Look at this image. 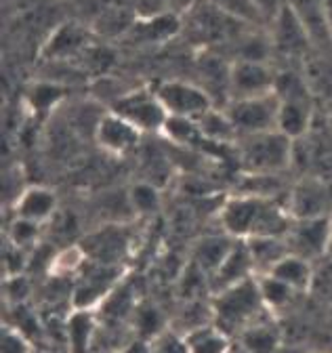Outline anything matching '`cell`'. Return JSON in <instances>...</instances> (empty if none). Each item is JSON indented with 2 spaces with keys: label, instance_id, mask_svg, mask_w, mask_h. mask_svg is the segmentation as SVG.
I'll return each mask as SVG.
<instances>
[{
  "label": "cell",
  "instance_id": "11",
  "mask_svg": "<svg viewBox=\"0 0 332 353\" xmlns=\"http://www.w3.org/2000/svg\"><path fill=\"white\" fill-rule=\"evenodd\" d=\"M95 143L110 156H124L141 145L143 132L127 118L107 110L95 124Z\"/></svg>",
  "mask_w": 332,
  "mask_h": 353
},
{
  "label": "cell",
  "instance_id": "6",
  "mask_svg": "<svg viewBox=\"0 0 332 353\" xmlns=\"http://www.w3.org/2000/svg\"><path fill=\"white\" fill-rule=\"evenodd\" d=\"M156 93L169 116L177 118L200 120L206 112L215 108L213 97L200 84L187 80H164L156 86Z\"/></svg>",
  "mask_w": 332,
  "mask_h": 353
},
{
  "label": "cell",
  "instance_id": "35",
  "mask_svg": "<svg viewBox=\"0 0 332 353\" xmlns=\"http://www.w3.org/2000/svg\"><path fill=\"white\" fill-rule=\"evenodd\" d=\"M3 353H32V343L28 334H23L15 326L3 328Z\"/></svg>",
  "mask_w": 332,
  "mask_h": 353
},
{
  "label": "cell",
  "instance_id": "21",
  "mask_svg": "<svg viewBox=\"0 0 332 353\" xmlns=\"http://www.w3.org/2000/svg\"><path fill=\"white\" fill-rule=\"evenodd\" d=\"M238 238L229 236L227 232L221 234H211V236H204L196 246H194V256L191 263H196L198 268L209 274V278L219 270V265L225 261V256L229 254L231 246L236 244Z\"/></svg>",
  "mask_w": 332,
  "mask_h": 353
},
{
  "label": "cell",
  "instance_id": "17",
  "mask_svg": "<svg viewBox=\"0 0 332 353\" xmlns=\"http://www.w3.org/2000/svg\"><path fill=\"white\" fill-rule=\"evenodd\" d=\"M183 30L181 15L175 13H160L154 17H137L133 28L127 32L129 42L133 44H162L171 40Z\"/></svg>",
  "mask_w": 332,
  "mask_h": 353
},
{
  "label": "cell",
  "instance_id": "30",
  "mask_svg": "<svg viewBox=\"0 0 332 353\" xmlns=\"http://www.w3.org/2000/svg\"><path fill=\"white\" fill-rule=\"evenodd\" d=\"M133 328L137 339L143 341H152L156 334H160L164 328H169L160 314V309L152 303H141L135 307V314H133Z\"/></svg>",
  "mask_w": 332,
  "mask_h": 353
},
{
  "label": "cell",
  "instance_id": "2",
  "mask_svg": "<svg viewBox=\"0 0 332 353\" xmlns=\"http://www.w3.org/2000/svg\"><path fill=\"white\" fill-rule=\"evenodd\" d=\"M295 143L278 128L246 135L240 143V166L244 172L280 174L295 160Z\"/></svg>",
  "mask_w": 332,
  "mask_h": 353
},
{
  "label": "cell",
  "instance_id": "32",
  "mask_svg": "<svg viewBox=\"0 0 332 353\" xmlns=\"http://www.w3.org/2000/svg\"><path fill=\"white\" fill-rule=\"evenodd\" d=\"M61 99H63V86L59 82H36L28 93V103L36 112H49Z\"/></svg>",
  "mask_w": 332,
  "mask_h": 353
},
{
  "label": "cell",
  "instance_id": "36",
  "mask_svg": "<svg viewBox=\"0 0 332 353\" xmlns=\"http://www.w3.org/2000/svg\"><path fill=\"white\" fill-rule=\"evenodd\" d=\"M30 294V282L23 274L7 276L5 280V296L11 305H23Z\"/></svg>",
  "mask_w": 332,
  "mask_h": 353
},
{
  "label": "cell",
  "instance_id": "20",
  "mask_svg": "<svg viewBox=\"0 0 332 353\" xmlns=\"http://www.w3.org/2000/svg\"><path fill=\"white\" fill-rule=\"evenodd\" d=\"M282 332L276 324V314H265L240 332L236 339L248 353H278Z\"/></svg>",
  "mask_w": 332,
  "mask_h": 353
},
{
  "label": "cell",
  "instance_id": "7",
  "mask_svg": "<svg viewBox=\"0 0 332 353\" xmlns=\"http://www.w3.org/2000/svg\"><path fill=\"white\" fill-rule=\"evenodd\" d=\"M269 40H271V49L276 53H280L282 57L290 59V61H305L311 51L313 44L311 38L303 26V21L299 19V15L295 13V9L290 7V3L269 21Z\"/></svg>",
  "mask_w": 332,
  "mask_h": 353
},
{
  "label": "cell",
  "instance_id": "25",
  "mask_svg": "<svg viewBox=\"0 0 332 353\" xmlns=\"http://www.w3.org/2000/svg\"><path fill=\"white\" fill-rule=\"evenodd\" d=\"M87 261L89 256H87V250L82 248V244H68L65 248L53 254V261L49 265V276L61 278V280L76 278L82 272V268L87 265Z\"/></svg>",
  "mask_w": 332,
  "mask_h": 353
},
{
  "label": "cell",
  "instance_id": "13",
  "mask_svg": "<svg viewBox=\"0 0 332 353\" xmlns=\"http://www.w3.org/2000/svg\"><path fill=\"white\" fill-rule=\"evenodd\" d=\"M265 200L267 198L244 196V194H234L231 198H227L219 210L223 232H227L234 238H244V240L251 238L255 234Z\"/></svg>",
  "mask_w": 332,
  "mask_h": 353
},
{
  "label": "cell",
  "instance_id": "31",
  "mask_svg": "<svg viewBox=\"0 0 332 353\" xmlns=\"http://www.w3.org/2000/svg\"><path fill=\"white\" fill-rule=\"evenodd\" d=\"M129 206L139 216H152L160 208V192L149 181H139L129 190Z\"/></svg>",
  "mask_w": 332,
  "mask_h": 353
},
{
  "label": "cell",
  "instance_id": "29",
  "mask_svg": "<svg viewBox=\"0 0 332 353\" xmlns=\"http://www.w3.org/2000/svg\"><path fill=\"white\" fill-rule=\"evenodd\" d=\"M209 3L240 23L255 26V28H261L267 23L265 15L261 13L255 0H209Z\"/></svg>",
  "mask_w": 332,
  "mask_h": 353
},
{
  "label": "cell",
  "instance_id": "40",
  "mask_svg": "<svg viewBox=\"0 0 332 353\" xmlns=\"http://www.w3.org/2000/svg\"><path fill=\"white\" fill-rule=\"evenodd\" d=\"M229 353H248V351H246V349H244V347H242V345H240V343H238V341L234 339V345H231Z\"/></svg>",
  "mask_w": 332,
  "mask_h": 353
},
{
  "label": "cell",
  "instance_id": "14",
  "mask_svg": "<svg viewBox=\"0 0 332 353\" xmlns=\"http://www.w3.org/2000/svg\"><path fill=\"white\" fill-rule=\"evenodd\" d=\"M257 270L253 263V254L251 248H248L244 238H238L236 244L231 246L229 254L225 256V261L219 265V270L211 276V294L225 290L229 286H236L248 278H255Z\"/></svg>",
  "mask_w": 332,
  "mask_h": 353
},
{
  "label": "cell",
  "instance_id": "27",
  "mask_svg": "<svg viewBox=\"0 0 332 353\" xmlns=\"http://www.w3.org/2000/svg\"><path fill=\"white\" fill-rule=\"evenodd\" d=\"M198 126L202 130V137L209 143H229L238 137L229 116L221 108H213L211 112H206L198 120Z\"/></svg>",
  "mask_w": 332,
  "mask_h": 353
},
{
  "label": "cell",
  "instance_id": "15",
  "mask_svg": "<svg viewBox=\"0 0 332 353\" xmlns=\"http://www.w3.org/2000/svg\"><path fill=\"white\" fill-rule=\"evenodd\" d=\"M129 234L122 225H105L93 236L85 238L80 244L87 250L89 261L105 263V265H120L122 256L129 250Z\"/></svg>",
  "mask_w": 332,
  "mask_h": 353
},
{
  "label": "cell",
  "instance_id": "1",
  "mask_svg": "<svg viewBox=\"0 0 332 353\" xmlns=\"http://www.w3.org/2000/svg\"><path fill=\"white\" fill-rule=\"evenodd\" d=\"M211 303H213L215 324L231 339H238L244 328H248L253 322L269 314L259 290L257 276L215 292L211 296Z\"/></svg>",
  "mask_w": 332,
  "mask_h": 353
},
{
  "label": "cell",
  "instance_id": "28",
  "mask_svg": "<svg viewBox=\"0 0 332 353\" xmlns=\"http://www.w3.org/2000/svg\"><path fill=\"white\" fill-rule=\"evenodd\" d=\"M160 135H164L171 143H175L179 148H194L200 141H204L202 130L198 126V120L177 118V116H169V120H166Z\"/></svg>",
  "mask_w": 332,
  "mask_h": 353
},
{
  "label": "cell",
  "instance_id": "12",
  "mask_svg": "<svg viewBox=\"0 0 332 353\" xmlns=\"http://www.w3.org/2000/svg\"><path fill=\"white\" fill-rule=\"evenodd\" d=\"M93 28L76 21H65L55 28L43 47V59L47 61H70L85 55L93 47Z\"/></svg>",
  "mask_w": 332,
  "mask_h": 353
},
{
  "label": "cell",
  "instance_id": "23",
  "mask_svg": "<svg viewBox=\"0 0 332 353\" xmlns=\"http://www.w3.org/2000/svg\"><path fill=\"white\" fill-rule=\"evenodd\" d=\"M246 244H248V248H251L257 276L269 274L273 265H276L282 256H286V254L290 252V250H288V244H286V238L253 236V238H246Z\"/></svg>",
  "mask_w": 332,
  "mask_h": 353
},
{
  "label": "cell",
  "instance_id": "38",
  "mask_svg": "<svg viewBox=\"0 0 332 353\" xmlns=\"http://www.w3.org/2000/svg\"><path fill=\"white\" fill-rule=\"evenodd\" d=\"M257 7L261 9V13L265 15L267 21H271L286 5H288V0H255Z\"/></svg>",
  "mask_w": 332,
  "mask_h": 353
},
{
  "label": "cell",
  "instance_id": "3",
  "mask_svg": "<svg viewBox=\"0 0 332 353\" xmlns=\"http://www.w3.org/2000/svg\"><path fill=\"white\" fill-rule=\"evenodd\" d=\"M110 110L135 124L143 135H160L169 120V112L152 86L129 88Z\"/></svg>",
  "mask_w": 332,
  "mask_h": 353
},
{
  "label": "cell",
  "instance_id": "9",
  "mask_svg": "<svg viewBox=\"0 0 332 353\" xmlns=\"http://www.w3.org/2000/svg\"><path fill=\"white\" fill-rule=\"evenodd\" d=\"M278 72L259 59H236L229 72V95L231 99L259 97L276 91ZM229 99V101H231Z\"/></svg>",
  "mask_w": 332,
  "mask_h": 353
},
{
  "label": "cell",
  "instance_id": "18",
  "mask_svg": "<svg viewBox=\"0 0 332 353\" xmlns=\"http://www.w3.org/2000/svg\"><path fill=\"white\" fill-rule=\"evenodd\" d=\"M95 309H74L65 320V341L70 353H93L99 330Z\"/></svg>",
  "mask_w": 332,
  "mask_h": 353
},
{
  "label": "cell",
  "instance_id": "37",
  "mask_svg": "<svg viewBox=\"0 0 332 353\" xmlns=\"http://www.w3.org/2000/svg\"><path fill=\"white\" fill-rule=\"evenodd\" d=\"M164 13H175V15H185L189 9H194L200 0H158Z\"/></svg>",
  "mask_w": 332,
  "mask_h": 353
},
{
  "label": "cell",
  "instance_id": "39",
  "mask_svg": "<svg viewBox=\"0 0 332 353\" xmlns=\"http://www.w3.org/2000/svg\"><path fill=\"white\" fill-rule=\"evenodd\" d=\"M322 7H324V15H326L328 32L332 36V0H322Z\"/></svg>",
  "mask_w": 332,
  "mask_h": 353
},
{
  "label": "cell",
  "instance_id": "4",
  "mask_svg": "<svg viewBox=\"0 0 332 353\" xmlns=\"http://www.w3.org/2000/svg\"><path fill=\"white\" fill-rule=\"evenodd\" d=\"M76 278L78 280L72 286L74 309H95L97 312L107 294L124 280V268L122 265L87 261V265Z\"/></svg>",
  "mask_w": 332,
  "mask_h": 353
},
{
  "label": "cell",
  "instance_id": "10",
  "mask_svg": "<svg viewBox=\"0 0 332 353\" xmlns=\"http://www.w3.org/2000/svg\"><path fill=\"white\" fill-rule=\"evenodd\" d=\"M286 208L295 219H313L332 214V185L318 176H305L290 188Z\"/></svg>",
  "mask_w": 332,
  "mask_h": 353
},
{
  "label": "cell",
  "instance_id": "19",
  "mask_svg": "<svg viewBox=\"0 0 332 353\" xmlns=\"http://www.w3.org/2000/svg\"><path fill=\"white\" fill-rule=\"evenodd\" d=\"M313 122V101L305 99H280L278 130L293 141L303 139Z\"/></svg>",
  "mask_w": 332,
  "mask_h": 353
},
{
  "label": "cell",
  "instance_id": "26",
  "mask_svg": "<svg viewBox=\"0 0 332 353\" xmlns=\"http://www.w3.org/2000/svg\"><path fill=\"white\" fill-rule=\"evenodd\" d=\"M257 282H259V290H261L263 303H265V307L269 309L271 314L284 312V309H288L290 305H293L295 296L301 294L295 288H290L288 284H284L282 280L273 278L271 274L257 276Z\"/></svg>",
  "mask_w": 332,
  "mask_h": 353
},
{
  "label": "cell",
  "instance_id": "33",
  "mask_svg": "<svg viewBox=\"0 0 332 353\" xmlns=\"http://www.w3.org/2000/svg\"><path fill=\"white\" fill-rule=\"evenodd\" d=\"M43 232V225L40 223H34V221H28V219H21V216H15L9 225V242L21 250H30L32 246H36L38 242V236Z\"/></svg>",
  "mask_w": 332,
  "mask_h": 353
},
{
  "label": "cell",
  "instance_id": "5",
  "mask_svg": "<svg viewBox=\"0 0 332 353\" xmlns=\"http://www.w3.org/2000/svg\"><path fill=\"white\" fill-rule=\"evenodd\" d=\"M225 114L229 116L238 137L273 130V128H278L280 97L273 91V93L259 95V97L231 99L225 105Z\"/></svg>",
  "mask_w": 332,
  "mask_h": 353
},
{
  "label": "cell",
  "instance_id": "34",
  "mask_svg": "<svg viewBox=\"0 0 332 353\" xmlns=\"http://www.w3.org/2000/svg\"><path fill=\"white\" fill-rule=\"evenodd\" d=\"M149 353H187V343L175 328H164L149 341Z\"/></svg>",
  "mask_w": 332,
  "mask_h": 353
},
{
  "label": "cell",
  "instance_id": "22",
  "mask_svg": "<svg viewBox=\"0 0 332 353\" xmlns=\"http://www.w3.org/2000/svg\"><path fill=\"white\" fill-rule=\"evenodd\" d=\"M313 272H315V263L288 252L286 256H282L273 268H271V276L282 280L284 284H288L290 288H295L297 292L305 294L311 290V282H313Z\"/></svg>",
  "mask_w": 332,
  "mask_h": 353
},
{
  "label": "cell",
  "instance_id": "8",
  "mask_svg": "<svg viewBox=\"0 0 332 353\" xmlns=\"http://www.w3.org/2000/svg\"><path fill=\"white\" fill-rule=\"evenodd\" d=\"M332 238V216H313V219H295L293 228L286 236L288 250L299 254L311 263L322 261L328 256Z\"/></svg>",
  "mask_w": 332,
  "mask_h": 353
},
{
  "label": "cell",
  "instance_id": "16",
  "mask_svg": "<svg viewBox=\"0 0 332 353\" xmlns=\"http://www.w3.org/2000/svg\"><path fill=\"white\" fill-rule=\"evenodd\" d=\"M57 210H59L57 194L45 185H30L21 190V194L13 202L15 216L34 221V223H40V225L49 223L57 214Z\"/></svg>",
  "mask_w": 332,
  "mask_h": 353
},
{
  "label": "cell",
  "instance_id": "24",
  "mask_svg": "<svg viewBox=\"0 0 332 353\" xmlns=\"http://www.w3.org/2000/svg\"><path fill=\"white\" fill-rule=\"evenodd\" d=\"M187 353H229L234 339L217 324H206L185 334Z\"/></svg>",
  "mask_w": 332,
  "mask_h": 353
}]
</instances>
